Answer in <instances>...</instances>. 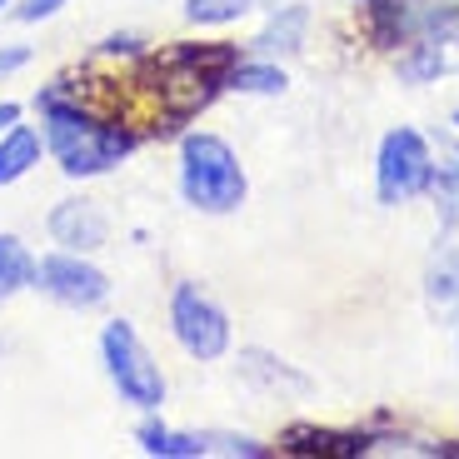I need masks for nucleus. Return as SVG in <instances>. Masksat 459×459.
<instances>
[{
	"instance_id": "obj_1",
	"label": "nucleus",
	"mask_w": 459,
	"mask_h": 459,
	"mask_svg": "<svg viewBox=\"0 0 459 459\" xmlns=\"http://www.w3.org/2000/svg\"><path fill=\"white\" fill-rule=\"evenodd\" d=\"M30 110L40 115L46 130V150L60 165L65 180H95L110 175L120 160H130L140 150V130H130L126 120H115L110 110H100L95 95H85L70 81H50L30 95Z\"/></svg>"
},
{
	"instance_id": "obj_2",
	"label": "nucleus",
	"mask_w": 459,
	"mask_h": 459,
	"mask_svg": "<svg viewBox=\"0 0 459 459\" xmlns=\"http://www.w3.org/2000/svg\"><path fill=\"white\" fill-rule=\"evenodd\" d=\"M240 60V46L230 40H175L170 50H145L140 65L150 70V95L160 110L165 130L180 135L200 110L225 95V70Z\"/></svg>"
},
{
	"instance_id": "obj_3",
	"label": "nucleus",
	"mask_w": 459,
	"mask_h": 459,
	"mask_svg": "<svg viewBox=\"0 0 459 459\" xmlns=\"http://www.w3.org/2000/svg\"><path fill=\"white\" fill-rule=\"evenodd\" d=\"M175 185H180V200L200 215H235L250 200V175L235 145L215 130L175 135Z\"/></svg>"
},
{
	"instance_id": "obj_4",
	"label": "nucleus",
	"mask_w": 459,
	"mask_h": 459,
	"mask_svg": "<svg viewBox=\"0 0 459 459\" xmlns=\"http://www.w3.org/2000/svg\"><path fill=\"white\" fill-rule=\"evenodd\" d=\"M100 365L110 390L120 394V404H130L135 414H160L170 400V379H165L160 359L150 355V344L140 340L135 320L115 315L100 325Z\"/></svg>"
},
{
	"instance_id": "obj_5",
	"label": "nucleus",
	"mask_w": 459,
	"mask_h": 459,
	"mask_svg": "<svg viewBox=\"0 0 459 459\" xmlns=\"http://www.w3.org/2000/svg\"><path fill=\"white\" fill-rule=\"evenodd\" d=\"M165 320H170V340L195 365H215V359L230 355V344H235V325H230L225 305L200 280H175L170 299H165Z\"/></svg>"
},
{
	"instance_id": "obj_6",
	"label": "nucleus",
	"mask_w": 459,
	"mask_h": 459,
	"mask_svg": "<svg viewBox=\"0 0 459 459\" xmlns=\"http://www.w3.org/2000/svg\"><path fill=\"white\" fill-rule=\"evenodd\" d=\"M429 175H435V145L420 126H394L379 135L375 150V200L385 210H404L425 200Z\"/></svg>"
},
{
	"instance_id": "obj_7",
	"label": "nucleus",
	"mask_w": 459,
	"mask_h": 459,
	"mask_svg": "<svg viewBox=\"0 0 459 459\" xmlns=\"http://www.w3.org/2000/svg\"><path fill=\"white\" fill-rule=\"evenodd\" d=\"M30 290H40L46 299H56L60 310H75V315H91L100 305H110V275H105L95 255H81V250H60L50 245L46 255H35V275H30Z\"/></svg>"
},
{
	"instance_id": "obj_8",
	"label": "nucleus",
	"mask_w": 459,
	"mask_h": 459,
	"mask_svg": "<svg viewBox=\"0 0 459 459\" xmlns=\"http://www.w3.org/2000/svg\"><path fill=\"white\" fill-rule=\"evenodd\" d=\"M455 21H459V0H375V5H359L365 46L379 50V56H394L410 40Z\"/></svg>"
},
{
	"instance_id": "obj_9",
	"label": "nucleus",
	"mask_w": 459,
	"mask_h": 459,
	"mask_svg": "<svg viewBox=\"0 0 459 459\" xmlns=\"http://www.w3.org/2000/svg\"><path fill=\"white\" fill-rule=\"evenodd\" d=\"M46 235L60 250H81V255H100L110 245V215L100 200L91 195H60L46 210Z\"/></svg>"
},
{
	"instance_id": "obj_10",
	"label": "nucleus",
	"mask_w": 459,
	"mask_h": 459,
	"mask_svg": "<svg viewBox=\"0 0 459 459\" xmlns=\"http://www.w3.org/2000/svg\"><path fill=\"white\" fill-rule=\"evenodd\" d=\"M390 60H394L400 85H414V91L459 75V21L455 25H439V30L420 35V40H410V46L394 50Z\"/></svg>"
},
{
	"instance_id": "obj_11",
	"label": "nucleus",
	"mask_w": 459,
	"mask_h": 459,
	"mask_svg": "<svg viewBox=\"0 0 459 459\" xmlns=\"http://www.w3.org/2000/svg\"><path fill=\"white\" fill-rule=\"evenodd\" d=\"M235 379L255 394H270V400H310L315 394V379L264 344H245L235 355Z\"/></svg>"
},
{
	"instance_id": "obj_12",
	"label": "nucleus",
	"mask_w": 459,
	"mask_h": 459,
	"mask_svg": "<svg viewBox=\"0 0 459 459\" xmlns=\"http://www.w3.org/2000/svg\"><path fill=\"white\" fill-rule=\"evenodd\" d=\"M420 295L435 325L455 330L459 325V230H435V250L420 275Z\"/></svg>"
},
{
	"instance_id": "obj_13",
	"label": "nucleus",
	"mask_w": 459,
	"mask_h": 459,
	"mask_svg": "<svg viewBox=\"0 0 459 459\" xmlns=\"http://www.w3.org/2000/svg\"><path fill=\"white\" fill-rule=\"evenodd\" d=\"M310 30H315V11L305 0H280L275 11H264L260 30L245 40V56H260V60H295L299 50L310 46Z\"/></svg>"
},
{
	"instance_id": "obj_14",
	"label": "nucleus",
	"mask_w": 459,
	"mask_h": 459,
	"mask_svg": "<svg viewBox=\"0 0 459 459\" xmlns=\"http://www.w3.org/2000/svg\"><path fill=\"white\" fill-rule=\"evenodd\" d=\"M46 155L50 150H46V130L40 126L15 120L11 130H0V190H11V185L25 180V175H35Z\"/></svg>"
},
{
	"instance_id": "obj_15",
	"label": "nucleus",
	"mask_w": 459,
	"mask_h": 459,
	"mask_svg": "<svg viewBox=\"0 0 459 459\" xmlns=\"http://www.w3.org/2000/svg\"><path fill=\"white\" fill-rule=\"evenodd\" d=\"M285 455H310V459H359L365 429H320V425H290L280 435Z\"/></svg>"
},
{
	"instance_id": "obj_16",
	"label": "nucleus",
	"mask_w": 459,
	"mask_h": 459,
	"mask_svg": "<svg viewBox=\"0 0 459 459\" xmlns=\"http://www.w3.org/2000/svg\"><path fill=\"white\" fill-rule=\"evenodd\" d=\"M290 91V70L280 60H260V56H245L225 70V95H260V100H275V95Z\"/></svg>"
},
{
	"instance_id": "obj_17",
	"label": "nucleus",
	"mask_w": 459,
	"mask_h": 459,
	"mask_svg": "<svg viewBox=\"0 0 459 459\" xmlns=\"http://www.w3.org/2000/svg\"><path fill=\"white\" fill-rule=\"evenodd\" d=\"M135 449L145 459H200V429H175L160 414H140Z\"/></svg>"
},
{
	"instance_id": "obj_18",
	"label": "nucleus",
	"mask_w": 459,
	"mask_h": 459,
	"mask_svg": "<svg viewBox=\"0 0 459 459\" xmlns=\"http://www.w3.org/2000/svg\"><path fill=\"white\" fill-rule=\"evenodd\" d=\"M280 0H180V21L200 25V30H225V25H240L250 15L275 11Z\"/></svg>"
},
{
	"instance_id": "obj_19",
	"label": "nucleus",
	"mask_w": 459,
	"mask_h": 459,
	"mask_svg": "<svg viewBox=\"0 0 459 459\" xmlns=\"http://www.w3.org/2000/svg\"><path fill=\"white\" fill-rule=\"evenodd\" d=\"M425 200L435 210V230H459V155L455 150L435 155V175H429Z\"/></svg>"
},
{
	"instance_id": "obj_20",
	"label": "nucleus",
	"mask_w": 459,
	"mask_h": 459,
	"mask_svg": "<svg viewBox=\"0 0 459 459\" xmlns=\"http://www.w3.org/2000/svg\"><path fill=\"white\" fill-rule=\"evenodd\" d=\"M30 275H35V255L21 235H0V305L15 299L21 290H30Z\"/></svg>"
},
{
	"instance_id": "obj_21",
	"label": "nucleus",
	"mask_w": 459,
	"mask_h": 459,
	"mask_svg": "<svg viewBox=\"0 0 459 459\" xmlns=\"http://www.w3.org/2000/svg\"><path fill=\"white\" fill-rule=\"evenodd\" d=\"M275 445L245 429H200V459H270Z\"/></svg>"
},
{
	"instance_id": "obj_22",
	"label": "nucleus",
	"mask_w": 459,
	"mask_h": 459,
	"mask_svg": "<svg viewBox=\"0 0 459 459\" xmlns=\"http://www.w3.org/2000/svg\"><path fill=\"white\" fill-rule=\"evenodd\" d=\"M145 35H135V30H120V35H105L100 46H95V60H140L145 56Z\"/></svg>"
},
{
	"instance_id": "obj_23",
	"label": "nucleus",
	"mask_w": 459,
	"mask_h": 459,
	"mask_svg": "<svg viewBox=\"0 0 459 459\" xmlns=\"http://www.w3.org/2000/svg\"><path fill=\"white\" fill-rule=\"evenodd\" d=\"M65 5H70V0H15L11 15H15L21 25H46V21H56Z\"/></svg>"
},
{
	"instance_id": "obj_24",
	"label": "nucleus",
	"mask_w": 459,
	"mask_h": 459,
	"mask_svg": "<svg viewBox=\"0 0 459 459\" xmlns=\"http://www.w3.org/2000/svg\"><path fill=\"white\" fill-rule=\"evenodd\" d=\"M35 60V50L25 40H11V46H0V81H11L15 70H25Z\"/></svg>"
},
{
	"instance_id": "obj_25",
	"label": "nucleus",
	"mask_w": 459,
	"mask_h": 459,
	"mask_svg": "<svg viewBox=\"0 0 459 459\" xmlns=\"http://www.w3.org/2000/svg\"><path fill=\"white\" fill-rule=\"evenodd\" d=\"M15 120H25V105L21 100H0V130H11Z\"/></svg>"
},
{
	"instance_id": "obj_26",
	"label": "nucleus",
	"mask_w": 459,
	"mask_h": 459,
	"mask_svg": "<svg viewBox=\"0 0 459 459\" xmlns=\"http://www.w3.org/2000/svg\"><path fill=\"white\" fill-rule=\"evenodd\" d=\"M11 5H15V0H0V15H5V11H11Z\"/></svg>"
},
{
	"instance_id": "obj_27",
	"label": "nucleus",
	"mask_w": 459,
	"mask_h": 459,
	"mask_svg": "<svg viewBox=\"0 0 459 459\" xmlns=\"http://www.w3.org/2000/svg\"><path fill=\"white\" fill-rule=\"evenodd\" d=\"M455 330H459V325H455ZM455 365H459V334H455Z\"/></svg>"
},
{
	"instance_id": "obj_28",
	"label": "nucleus",
	"mask_w": 459,
	"mask_h": 459,
	"mask_svg": "<svg viewBox=\"0 0 459 459\" xmlns=\"http://www.w3.org/2000/svg\"><path fill=\"white\" fill-rule=\"evenodd\" d=\"M350 5H355V11H359V5H375V0H350Z\"/></svg>"
},
{
	"instance_id": "obj_29",
	"label": "nucleus",
	"mask_w": 459,
	"mask_h": 459,
	"mask_svg": "<svg viewBox=\"0 0 459 459\" xmlns=\"http://www.w3.org/2000/svg\"><path fill=\"white\" fill-rule=\"evenodd\" d=\"M449 126H455V130H459V110H455V115H449Z\"/></svg>"
},
{
	"instance_id": "obj_30",
	"label": "nucleus",
	"mask_w": 459,
	"mask_h": 459,
	"mask_svg": "<svg viewBox=\"0 0 459 459\" xmlns=\"http://www.w3.org/2000/svg\"><path fill=\"white\" fill-rule=\"evenodd\" d=\"M449 150H455V155H459V140H455V145H449Z\"/></svg>"
}]
</instances>
